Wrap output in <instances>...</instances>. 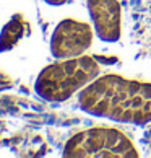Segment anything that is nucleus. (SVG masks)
I'll list each match as a JSON object with an SVG mask.
<instances>
[{"label":"nucleus","mask_w":151,"mask_h":158,"mask_svg":"<svg viewBox=\"0 0 151 158\" xmlns=\"http://www.w3.org/2000/svg\"><path fill=\"white\" fill-rule=\"evenodd\" d=\"M94 33L104 43H117L122 36V7L119 0H86Z\"/></svg>","instance_id":"nucleus-5"},{"label":"nucleus","mask_w":151,"mask_h":158,"mask_svg":"<svg viewBox=\"0 0 151 158\" xmlns=\"http://www.w3.org/2000/svg\"><path fill=\"white\" fill-rule=\"evenodd\" d=\"M47 5H50V7H60V5H65L68 3L70 0H44Z\"/></svg>","instance_id":"nucleus-7"},{"label":"nucleus","mask_w":151,"mask_h":158,"mask_svg":"<svg viewBox=\"0 0 151 158\" xmlns=\"http://www.w3.org/2000/svg\"><path fill=\"white\" fill-rule=\"evenodd\" d=\"M63 156H101V158H132L138 156L133 142L112 127L86 129L68 139L62 152Z\"/></svg>","instance_id":"nucleus-3"},{"label":"nucleus","mask_w":151,"mask_h":158,"mask_svg":"<svg viewBox=\"0 0 151 158\" xmlns=\"http://www.w3.org/2000/svg\"><path fill=\"white\" fill-rule=\"evenodd\" d=\"M99 73V64L91 56L62 59L41 70L34 81V91L44 101L63 103L97 78Z\"/></svg>","instance_id":"nucleus-2"},{"label":"nucleus","mask_w":151,"mask_h":158,"mask_svg":"<svg viewBox=\"0 0 151 158\" xmlns=\"http://www.w3.org/2000/svg\"><path fill=\"white\" fill-rule=\"evenodd\" d=\"M26 21L23 20L21 15H15L7 25L3 26L2 33H0V52H5L11 48H15V44L23 38L26 28Z\"/></svg>","instance_id":"nucleus-6"},{"label":"nucleus","mask_w":151,"mask_h":158,"mask_svg":"<svg viewBox=\"0 0 151 158\" xmlns=\"http://www.w3.org/2000/svg\"><path fill=\"white\" fill-rule=\"evenodd\" d=\"M93 44V28L85 21L65 18L55 26L50 36V54L55 59L80 57Z\"/></svg>","instance_id":"nucleus-4"},{"label":"nucleus","mask_w":151,"mask_h":158,"mask_svg":"<svg viewBox=\"0 0 151 158\" xmlns=\"http://www.w3.org/2000/svg\"><path fill=\"white\" fill-rule=\"evenodd\" d=\"M78 106L96 118L145 126L151 122V83L115 73L101 75L80 91Z\"/></svg>","instance_id":"nucleus-1"}]
</instances>
